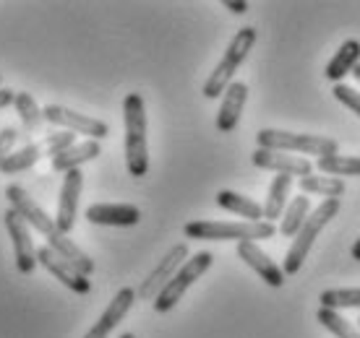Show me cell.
<instances>
[{"mask_svg": "<svg viewBox=\"0 0 360 338\" xmlns=\"http://www.w3.org/2000/svg\"><path fill=\"white\" fill-rule=\"evenodd\" d=\"M3 222H6V229H8L11 245H13V258H16V271L18 273H34L37 268V248L32 242V231H29V224L16 214V211H6L3 214Z\"/></svg>", "mask_w": 360, "mask_h": 338, "instance_id": "obj_8", "label": "cell"}, {"mask_svg": "<svg viewBox=\"0 0 360 338\" xmlns=\"http://www.w3.org/2000/svg\"><path fill=\"white\" fill-rule=\"evenodd\" d=\"M256 45V29L253 27H243L240 32H235V36L230 39L222 60L217 62V68L209 73L207 83H204V97L207 99H217L225 94V89L233 83L238 68L243 65V60L248 58V53Z\"/></svg>", "mask_w": 360, "mask_h": 338, "instance_id": "obj_4", "label": "cell"}, {"mask_svg": "<svg viewBox=\"0 0 360 338\" xmlns=\"http://www.w3.org/2000/svg\"><path fill=\"white\" fill-rule=\"evenodd\" d=\"M186 260H188V245H186V242L172 245V248L167 250V255L157 263V268H154L152 273L141 281V286H139L136 297H141V299H157V294L170 284V278L178 273V268L183 266Z\"/></svg>", "mask_w": 360, "mask_h": 338, "instance_id": "obj_9", "label": "cell"}, {"mask_svg": "<svg viewBox=\"0 0 360 338\" xmlns=\"http://www.w3.org/2000/svg\"><path fill=\"white\" fill-rule=\"evenodd\" d=\"M290 187H292V177H288V175H277V177L271 180L269 196H266V203H264V222L271 224L285 214L288 198H290Z\"/></svg>", "mask_w": 360, "mask_h": 338, "instance_id": "obj_22", "label": "cell"}, {"mask_svg": "<svg viewBox=\"0 0 360 338\" xmlns=\"http://www.w3.org/2000/svg\"><path fill=\"white\" fill-rule=\"evenodd\" d=\"M300 190H303V196H321L324 201H340L345 196V182L340 177L308 175V177H300Z\"/></svg>", "mask_w": 360, "mask_h": 338, "instance_id": "obj_23", "label": "cell"}, {"mask_svg": "<svg viewBox=\"0 0 360 338\" xmlns=\"http://www.w3.org/2000/svg\"><path fill=\"white\" fill-rule=\"evenodd\" d=\"M222 6H225V8L230 11V13H238V16L248 11V3H245V0H225Z\"/></svg>", "mask_w": 360, "mask_h": 338, "instance_id": "obj_33", "label": "cell"}, {"mask_svg": "<svg viewBox=\"0 0 360 338\" xmlns=\"http://www.w3.org/2000/svg\"><path fill=\"white\" fill-rule=\"evenodd\" d=\"M126 123V167L131 177H144L149 172V146H146V107L141 94H126L123 99Z\"/></svg>", "mask_w": 360, "mask_h": 338, "instance_id": "obj_1", "label": "cell"}, {"mask_svg": "<svg viewBox=\"0 0 360 338\" xmlns=\"http://www.w3.org/2000/svg\"><path fill=\"white\" fill-rule=\"evenodd\" d=\"M0 81H3V76H0ZM0 89H3V86H0Z\"/></svg>", "mask_w": 360, "mask_h": 338, "instance_id": "obj_38", "label": "cell"}, {"mask_svg": "<svg viewBox=\"0 0 360 338\" xmlns=\"http://www.w3.org/2000/svg\"><path fill=\"white\" fill-rule=\"evenodd\" d=\"M350 252H352V258H355V260H360V237H358V240H355V245H352V250H350Z\"/></svg>", "mask_w": 360, "mask_h": 338, "instance_id": "obj_35", "label": "cell"}, {"mask_svg": "<svg viewBox=\"0 0 360 338\" xmlns=\"http://www.w3.org/2000/svg\"><path fill=\"white\" fill-rule=\"evenodd\" d=\"M217 205L225 208V211L243 216L245 222H264V205H259L251 198L240 196V193H235V190H219L217 193Z\"/></svg>", "mask_w": 360, "mask_h": 338, "instance_id": "obj_21", "label": "cell"}, {"mask_svg": "<svg viewBox=\"0 0 360 338\" xmlns=\"http://www.w3.org/2000/svg\"><path fill=\"white\" fill-rule=\"evenodd\" d=\"M324 310H360V289H326L319 299Z\"/></svg>", "mask_w": 360, "mask_h": 338, "instance_id": "obj_28", "label": "cell"}, {"mask_svg": "<svg viewBox=\"0 0 360 338\" xmlns=\"http://www.w3.org/2000/svg\"><path fill=\"white\" fill-rule=\"evenodd\" d=\"M337 214H340V201H324L314 214H308L303 229L292 237V245H290L288 255H285V263H282L285 276H295L297 271L303 268L308 252H311V248H314L316 237L321 234V229H324L326 224L332 222Z\"/></svg>", "mask_w": 360, "mask_h": 338, "instance_id": "obj_5", "label": "cell"}, {"mask_svg": "<svg viewBox=\"0 0 360 338\" xmlns=\"http://www.w3.org/2000/svg\"><path fill=\"white\" fill-rule=\"evenodd\" d=\"M84 216L102 227H136L141 222V211L131 203H91Z\"/></svg>", "mask_w": 360, "mask_h": 338, "instance_id": "obj_17", "label": "cell"}, {"mask_svg": "<svg viewBox=\"0 0 360 338\" xmlns=\"http://www.w3.org/2000/svg\"><path fill=\"white\" fill-rule=\"evenodd\" d=\"M120 338H136V336H134V333H123Z\"/></svg>", "mask_w": 360, "mask_h": 338, "instance_id": "obj_37", "label": "cell"}, {"mask_svg": "<svg viewBox=\"0 0 360 338\" xmlns=\"http://www.w3.org/2000/svg\"><path fill=\"white\" fill-rule=\"evenodd\" d=\"M188 240H212V242H256L274 237V224L269 222H188L183 227Z\"/></svg>", "mask_w": 360, "mask_h": 338, "instance_id": "obj_2", "label": "cell"}, {"mask_svg": "<svg viewBox=\"0 0 360 338\" xmlns=\"http://www.w3.org/2000/svg\"><path fill=\"white\" fill-rule=\"evenodd\" d=\"M47 248L53 250L55 255H60V258L68 263V266H73L82 276L89 278L91 273H94V260L84 252L79 245L73 240H68V234H60V231H53L50 237H47Z\"/></svg>", "mask_w": 360, "mask_h": 338, "instance_id": "obj_18", "label": "cell"}, {"mask_svg": "<svg viewBox=\"0 0 360 338\" xmlns=\"http://www.w3.org/2000/svg\"><path fill=\"white\" fill-rule=\"evenodd\" d=\"M334 99L337 102H342L345 107H350L355 115L360 117V94L352 86H347V83H334Z\"/></svg>", "mask_w": 360, "mask_h": 338, "instance_id": "obj_31", "label": "cell"}, {"mask_svg": "<svg viewBox=\"0 0 360 338\" xmlns=\"http://www.w3.org/2000/svg\"><path fill=\"white\" fill-rule=\"evenodd\" d=\"M352 76H355V79L360 81V65H355V71H352Z\"/></svg>", "mask_w": 360, "mask_h": 338, "instance_id": "obj_36", "label": "cell"}, {"mask_svg": "<svg viewBox=\"0 0 360 338\" xmlns=\"http://www.w3.org/2000/svg\"><path fill=\"white\" fill-rule=\"evenodd\" d=\"M42 115H45L47 123L58 125V128H63L68 133H79V135H89V141H102V138H108L110 128L108 123H102L97 117H89V115H79V112H73L68 107H60V104H47L42 109Z\"/></svg>", "mask_w": 360, "mask_h": 338, "instance_id": "obj_7", "label": "cell"}, {"mask_svg": "<svg viewBox=\"0 0 360 338\" xmlns=\"http://www.w3.org/2000/svg\"><path fill=\"white\" fill-rule=\"evenodd\" d=\"M308 208H311V201H308V196H300L292 198L288 203V208H285V214H282V224H279V231L285 234V237H295L297 231L303 229V224H306L308 219Z\"/></svg>", "mask_w": 360, "mask_h": 338, "instance_id": "obj_25", "label": "cell"}, {"mask_svg": "<svg viewBox=\"0 0 360 338\" xmlns=\"http://www.w3.org/2000/svg\"><path fill=\"white\" fill-rule=\"evenodd\" d=\"M18 141V130L16 128H3L0 130V164L6 161L8 154H13V146Z\"/></svg>", "mask_w": 360, "mask_h": 338, "instance_id": "obj_32", "label": "cell"}, {"mask_svg": "<svg viewBox=\"0 0 360 338\" xmlns=\"http://www.w3.org/2000/svg\"><path fill=\"white\" fill-rule=\"evenodd\" d=\"M235 250H238V258L243 260L251 271H256L266 286L279 289V286L285 284V271H282V268H279L277 263L256 245V242H238V248Z\"/></svg>", "mask_w": 360, "mask_h": 338, "instance_id": "obj_13", "label": "cell"}, {"mask_svg": "<svg viewBox=\"0 0 360 338\" xmlns=\"http://www.w3.org/2000/svg\"><path fill=\"white\" fill-rule=\"evenodd\" d=\"M245 102H248V86L243 81H233L225 89V94H222V104H219V112H217V130L219 133H233L238 128Z\"/></svg>", "mask_w": 360, "mask_h": 338, "instance_id": "obj_16", "label": "cell"}, {"mask_svg": "<svg viewBox=\"0 0 360 338\" xmlns=\"http://www.w3.org/2000/svg\"><path fill=\"white\" fill-rule=\"evenodd\" d=\"M13 99H16V91L11 89H0V109H6L13 104Z\"/></svg>", "mask_w": 360, "mask_h": 338, "instance_id": "obj_34", "label": "cell"}, {"mask_svg": "<svg viewBox=\"0 0 360 338\" xmlns=\"http://www.w3.org/2000/svg\"><path fill=\"white\" fill-rule=\"evenodd\" d=\"M259 149L282 154H311V156H334L340 154V143L326 135H308V133H290V130H277V128H264L256 133Z\"/></svg>", "mask_w": 360, "mask_h": 338, "instance_id": "obj_3", "label": "cell"}, {"mask_svg": "<svg viewBox=\"0 0 360 338\" xmlns=\"http://www.w3.org/2000/svg\"><path fill=\"white\" fill-rule=\"evenodd\" d=\"M134 302H136V292L131 289V286H123V289L110 299L108 310L99 315V320L91 325L89 333H86L84 338H108L110 333L117 328V323H123V318L131 312Z\"/></svg>", "mask_w": 360, "mask_h": 338, "instance_id": "obj_15", "label": "cell"}, {"mask_svg": "<svg viewBox=\"0 0 360 338\" xmlns=\"http://www.w3.org/2000/svg\"><path fill=\"white\" fill-rule=\"evenodd\" d=\"M37 263L45 268L47 273H53L60 284L65 286V289H71V292H76V294H89V289H91V281L86 276H82L79 271L73 266H68L60 255H55L53 250L50 248H39L37 250Z\"/></svg>", "mask_w": 360, "mask_h": 338, "instance_id": "obj_14", "label": "cell"}, {"mask_svg": "<svg viewBox=\"0 0 360 338\" xmlns=\"http://www.w3.org/2000/svg\"><path fill=\"white\" fill-rule=\"evenodd\" d=\"M251 161H253V167L269 169V172L288 175V177H308V175H314V164L308 159H303V156H292V154L256 149V151L251 154Z\"/></svg>", "mask_w": 360, "mask_h": 338, "instance_id": "obj_12", "label": "cell"}, {"mask_svg": "<svg viewBox=\"0 0 360 338\" xmlns=\"http://www.w3.org/2000/svg\"><path fill=\"white\" fill-rule=\"evenodd\" d=\"M358 323H360V320H358Z\"/></svg>", "mask_w": 360, "mask_h": 338, "instance_id": "obj_39", "label": "cell"}, {"mask_svg": "<svg viewBox=\"0 0 360 338\" xmlns=\"http://www.w3.org/2000/svg\"><path fill=\"white\" fill-rule=\"evenodd\" d=\"M45 156L42 151V143H27L24 149H18V151L8 154L6 161L0 164V172L3 175H16V172H27L37 164V161Z\"/></svg>", "mask_w": 360, "mask_h": 338, "instance_id": "obj_24", "label": "cell"}, {"mask_svg": "<svg viewBox=\"0 0 360 338\" xmlns=\"http://www.w3.org/2000/svg\"><path fill=\"white\" fill-rule=\"evenodd\" d=\"M319 172H324L329 177H360V156H324V159L316 161Z\"/></svg>", "mask_w": 360, "mask_h": 338, "instance_id": "obj_26", "label": "cell"}, {"mask_svg": "<svg viewBox=\"0 0 360 338\" xmlns=\"http://www.w3.org/2000/svg\"><path fill=\"white\" fill-rule=\"evenodd\" d=\"M316 320L321 323L329 333H334L337 338H360V330L352 325L347 318H342L340 312L334 310H324V307H319V312H316Z\"/></svg>", "mask_w": 360, "mask_h": 338, "instance_id": "obj_29", "label": "cell"}, {"mask_svg": "<svg viewBox=\"0 0 360 338\" xmlns=\"http://www.w3.org/2000/svg\"><path fill=\"white\" fill-rule=\"evenodd\" d=\"M73 143H76V135L73 133H68V130H55V133H47L45 138H42V151H45V156L55 159L58 154H63L65 149H71Z\"/></svg>", "mask_w": 360, "mask_h": 338, "instance_id": "obj_30", "label": "cell"}, {"mask_svg": "<svg viewBox=\"0 0 360 338\" xmlns=\"http://www.w3.org/2000/svg\"><path fill=\"white\" fill-rule=\"evenodd\" d=\"M6 201L11 203V211H16V214L21 216L29 227H34L45 240L53 234V231H58L53 216L47 214L42 205H37L34 201H32V196H29L21 185H16V182L6 185Z\"/></svg>", "mask_w": 360, "mask_h": 338, "instance_id": "obj_10", "label": "cell"}, {"mask_svg": "<svg viewBox=\"0 0 360 338\" xmlns=\"http://www.w3.org/2000/svg\"><path fill=\"white\" fill-rule=\"evenodd\" d=\"M13 107H16V115L21 120V125H24V130H29V133L39 130V125L45 123L42 109H39V104H37L29 91H18L16 99H13Z\"/></svg>", "mask_w": 360, "mask_h": 338, "instance_id": "obj_27", "label": "cell"}, {"mask_svg": "<svg viewBox=\"0 0 360 338\" xmlns=\"http://www.w3.org/2000/svg\"><path fill=\"white\" fill-rule=\"evenodd\" d=\"M102 154V146L99 141H82V143H73L71 149H65L63 154H58L53 159V169L55 172H71V169H82V164L86 161L97 159Z\"/></svg>", "mask_w": 360, "mask_h": 338, "instance_id": "obj_20", "label": "cell"}, {"mask_svg": "<svg viewBox=\"0 0 360 338\" xmlns=\"http://www.w3.org/2000/svg\"><path fill=\"white\" fill-rule=\"evenodd\" d=\"M212 263H214V255H212V252H207V250H201V252H196L193 258L186 260V263L178 268V273L170 278V284L157 294V299H154V310H157V312H170L172 307L183 299V294L188 292L191 286L196 284L198 278L204 276L209 268H212Z\"/></svg>", "mask_w": 360, "mask_h": 338, "instance_id": "obj_6", "label": "cell"}, {"mask_svg": "<svg viewBox=\"0 0 360 338\" xmlns=\"http://www.w3.org/2000/svg\"><path fill=\"white\" fill-rule=\"evenodd\" d=\"M84 187V172L82 169H71L63 175V185H60V198H58V216H55V227L60 234H68L76 224L79 214V198H82Z\"/></svg>", "mask_w": 360, "mask_h": 338, "instance_id": "obj_11", "label": "cell"}, {"mask_svg": "<svg viewBox=\"0 0 360 338\" xmlns=\"http://www.w3.org/2000/svg\"><path fill=\"white\" fill-rule=\"evenodd\" d=\"M355 65H360V42L358 39H347L340 45V50L334 53V58L326 65V79L332 83H342L345 76L355 71Z\"/></svg>", "mask_w": 360, "mask_h": 338, "instance_id": "obj_19", "label": "cell"}]
</instances>
